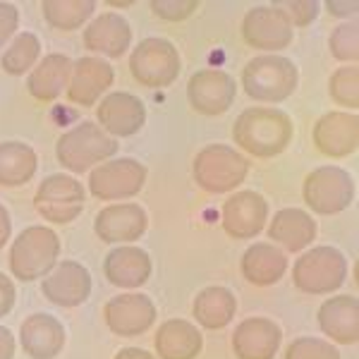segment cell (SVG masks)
<instances>
[{"label":"cell","mask_w":359,"mask_h":359,"mask_svg":"<svg viewBox=\"0 0 359 359\" xmlns=\"http://www.w3.org/2000/svg\"><path fill=\"white\" fill-rule=\"evenodd\" d=\"M294 125L285 111L254 106L240 113L233 125L235 144L254 158H273L290 147Z\"/></svg>","instance_id":"cell-1"},{"label":"cell","mask_w":359,"mask_h":359,"mask_svg":"<svg viewBox=\"0 0 359 359\" xmlns=\"http://www.w3.org/2000/svg\"><path fill=\"white\" fill-rule=\"evenodd\" d=\"M60 257V237L46 225L22 230L10 247V273L22 283L46 278L55 269Z\"/></svg>","instance_id":"cell-2"},{"label":"cell","mask_w":359,"mask_h":359,"mask_svg":"<svg viewBox=\"0 0 359 359\" xmlns=\"http://www.w3.org/2000/svg\"><path fill=\"white\" fill-rule=\"evenodd\" d=\"M118 154V139L101 130L96 123H79L55 142V158L69 172H86L111 161Z\"/></svg>","instance_id":"cell-3"},{"label":"cell","mask_w":359,"mask_h":359,"mask_svg":"<svg viewBox=\"0 0 359 359\" xmlns=\"http://www.w3.org/2000/svg\"><path fill=\"white\" fill-rule=\"evenodd\" d=\"M299 84V69L283 55H259L242 69V86L247 96L262 103H280L294 94Z\"/></svg>","instance_id":"cell-4"},{"label":"cell","mask_w":359,"mask_h":359,"mask_svg":"<svg viewBox=\"0 0 359 359\" xmlns=\"http://www.w3.org/2000/svg\"><path fill=\"white\" fill-rule=\"evenodd\" d=\"M194 182L208 194L235 192L249 175V161L228 144H208L192 163Z\"/></svg>","instance_id":"cell-5"},{"label":"cell","mask_w":359,"mask_h":359,"mask_svg":"<svg viewBox=\"0 0 359 359\" xmlns=\"http://www.w3.org/2000/svg\"><path fill=\"white\" fill-rule=\"evenodd\" d=\"M347 278V259L335 247H314L302 252L292 266V283L306 294H328Z\"/></svg>","instance_id":"cell-6"},{"label":"cell","mask_w":359,"mask_h":359,"mask_svg":"<svg viewBox=\"0 0 359 359\" xmlns=\"http://www.w3.org/2000/svg\"><path fill=\"white\" fill-rule=\"evenodd\" d=\"M302 196L311 213L335 216V213H343L355 201V182L343 168L321 165L304 177Z\"/></svg>","instance_id":"cell-7"},{"label":"cell","mask_w":359,"mask_h":359,"mask_svg":"<svg viewBox=\"0 0 359 359\" xmlns=\"http://www.w3.org/2000/svg\"><path fill=\"white\" fill-rule=\"evenodd\" d=\"M180 53L165 39H144L130 55V72L142 86L165 89L180 74Z\"/></svg>","instance_id":"cell-8"},{"label":"cell","mask_w":359,"mask_h":359,"mask_svg":"<svg viewBox=\"0 0 359 359\" xmlns=\"http://www.w3.org/2000/svg\"><path fill=\"white\" fill-rule=\"evenodd\" d=\"M86 192L82 182L69 175H50L39 184L34 194V208L48 223L65 225L72 223L82 213Z\"/></svg>","instance_id":"cell-9"},{"label":"cell","mask_w":359,"mask_h":359,"mask_svg":"<svg viewBox=\"0 0 359 359\" xmlns=\"http://www.w3.org/2000/svg\"><path fill=\"white\" fill-rule=\"evenodd\" d=\"M149 170L144 163L135 158H111L106 163L96 165L89 175V192L96 199H130L142 192L147 184Z\"/></svg>","instance_id":"cell-10"},{"label":"cell","mask_w":359,"mask_h":359,"mask_svg":"<svg viewBox=\"0 0 359 359\" xmlns=\"http://www.w3.org/2000/svg\"><path fill=\"white\" fill-rule=\"evenodd\" d=\"M294 29L278 5H259L252 8L242 20V39L247 46L259 50H269L271 55L276 50H283L292 43Z\"/></svg>","instance_id":"cell-11"},{"label":"cell","mask_w":359,"mask_h":359,"mask_svg":"<svg viewBox=\"0 0 359 359\" xmlns=\"http://www.w3.org/2000/svg\"><path fill=\"white\" fill-rule=\"evenodd\" d=\"M237 84L223 69H199L187 82V101L194 113L218 118L235 103Z\"/></svg>","instance_id":"cell-12"},{"label":"cell","mask_w":359,"mask_h":359,"mask_svg":"<svg viewBox=\"0 0 359 359\" xmlns=\"http://www.w3.org/2000/svg\"><path fill=\"white\" fill-rule=\"evenodd\" d=\"M103 321L115 335L135 338L144 335L156 323V306L151 297L142 292H125L108 299L103 306Z\"/></svg>","instance_id":"cell-13"},{"label":"cell","mask_w":359,"mask_h":359,"mask_svg":"<svg viewBox=\"0 0 359 359\" xmlns=\"http://www.w3.org/2000/svg\"><path fill=\"white\" fill-rule=\"evenodd\" d=\"M221 213L223 230L235 240H252L269 223V204L254 189H245V192L228 196Z\"/></svg>","instance_id":"cell-14"},{"label":"cell","mask_w":359,"mask_h":359,"mask_svg":"<svg viewBox=\"0 0 359 359\" xmlns=\"http://www.w3.org/2000/svg\"><path fill=\"white\" fill-rule=\"evenodd\" d=\"M96 118H98L96 125L113 139L132 137L147 123V106L135 94L115 91V94L101 98V103L96 108Z\"/></svg>","instance_id":"cell-15"},{"label":"cell","mask_w":359,"mask_h":359,"mask_svg":"<svg viewBox=\"0 0 359 359\" xmlns=\"http://www.w3.org/2000/svg\"><path fill=\"white\" fill-rule=\"evenodd\" d=\"M41 292L50 304L62 309H74L84 304L91 294V276L82 264L62 262L43 278Z\"/></svg>","instance_id":"cell-16"},{"label":"cell","mask_w":359,"mask_h":359,"mask_svg":"<svg viewBox=\"0 0 359 359\" xmlns=\"http://www.w3.org/2000/svg\"><path fill=\"white\" fill-rule=\"evenodd\" d=\"M115 72L108 60L101 57H82L74 60L67 79V101L74 106L91 108L94 103L111 89Z\"/></svg>","instance_id":"cell-17"},{"label":"cell","mask_w":359,"mask_h":359,"mask_svg":"<svg viewBox=\"0 0 359 359\" xmlns=\"http://www.w3.org/2000/svg\"><path fill=\"white\" fill-rule=\"evenodd\" d=\"M314 147L318 154L331 158L352 156L359 147V118L355 113L331 111L316 120L314 125Z\"/></svg>","instance_id":"cell-18"},{"label":"cell","mask_w":359,"mask_h":359,"mask_svg":"<svg viewBox=\"0 0 359 359\" xmlns=\"http://www.w3.org/2000/svg\"><path fill=\"white\" fill-rule=\"evenodd\" d=\"M149 216L139 204H113L106 206L94 221V233L108 245H127L137 242L147 233Z\"/></svg>","instance_id":"cell-19"},{"label":"cell","mask_w":359,"mask_h":359,"mask_svg":"<svg viewBox=\"0 0 359 359\" xmlns=\"http://www.w3.org/2000/svg\"><path fill=\"white\" fill-rule=\"evenodd\" d=\"M280 343V326L264 316L245 318L233 333V352L237 359H273Z\"/></svg>","instance_id":"cell-20"},{"label":"cell","mask_w":359,"mask_h":359,"mask_svg":"<svg viewBox=\"0 0 359 359\" xmlns=\"http://www.w3.org/2000/svg\"><path fill=\"white\" fill-rule=\"evenodd\" d=\"M65 328L50 314H32L20 326L22 350L32 359H55L65 347Z\"/></svg>","instance_id":"cell-21"},{"label":"cell","mask_w":359,"mask_h":359,"mask_svg":"<svg viewBox=\"0 0 359 359\" xmlns=\"http://www.w3.org/2000/svg\"><path fill=\"white\" fill-rule=\"evenodd\" d=\"M103 276L120 290H137L151 278V257L139 247H115L103 259Z\"/></svg>","instance_id":"cell-22"},{"label":"cell","mask_w":359,"mask_h":359,"mask_svg":"<svg viewBox=\"0 0 359 359\" xmlns=\"http://www.w3.org/2000/svg\"><path fill=\"white\" fill-rule=\"evenodd\" d=\"M318 328L338 345L359 340V302L352 294H335L318 306Z\"/></svg>","instance_id":"cell-23"},{"label":"cell","mask_w":359,"mask_h":359,"mask_svg":"<svg viewBox=\"0 0 359 359\" xmlns=\"http://www.w3.org/2000/svg\"><path fill=\"white\" fill-rule=\"evenodd\" d=\"M132 43V27L125 17L115 13H103L89 20L84 29V46L94 53L120 57Z\"/></svg>","instance_id":"cell-24"},{"label":"cell","mask_w":359,"mask_h":359,"mask_svg":"<svg viewBox=\"0 0 359 359\" xmlns=\"http://www.w3.org/2000/svg\"><path fill=\"white\" fill-rule=\"evenodd\" d=\"M154 345L161 359H196L204 350V335L194 323L170 318L158 326Z\"/></svg>","instance_id":"cell-25"},{"label":"cell","mask_w":359,"mask_h":359,"mask_svg":"<svg viewBox=\"0 0 359 359\" xmlns=\"http://www.w3.org/2000/svg\"><path fill=\"white\" fill-rule=\"evenodd\" d=\"M240 271L249 285L269 287L276 285L287 271V254L276 245L257 242L249 249H245L240 262Z\"/></svg>","instance_id":"cell-26"},{"label":"cell","mask_w":359,"mask_h":359,"mask_svg":"<svg viewBox=\"0 0 359 359\" xmlns=\"http://www.w3.org/2000/svg\"><path fill=\"white\" fill-rule=\"evenodd\" d=\"M269 237L285 252H304L316 240V221L302 208H283L269 223Z\"/></svg>","instance_id":"cell-27"},{"label":"cell","mask_w":359,"mask_h":359,"mask_svg":"<svg viewBox=\"0 0 359 359\" xmlns=\"http://www.w3.org/2000/svg\"><path fill=\"white\" fill-rule=\"evenodd\" d=\"M69 69H72V60L62 53H50L43 60L36 62V67L32 69L27 79V91L32 98L41 103L55 101L62 94V89L67 86Z\"/></svg>","instance_id":"cell-28"},{"label":"cell","mask_w":359,"mask_h":359,"mask_svg":"<svg viewBox=\"0 0 359 359\" xmlns=\"http://www.w3.org/2000/svg\"><path fill=\"white\" fill-rule=\"evenodd\" d=\"M235 311H237L235 294L228 287L221 285L204 287L194 297L192 304V314L196 318V323L201 328H208V331H221V328H225L235 318Z\"/></svg>","instance_id":"cell-29"},{"label":"cell","mask_w":359,"mask_h":359,"mask_svg":"<svg viewBox=\"0 0 359 359\" xmlns=\"http://www.w3.org/2000/svg\"><path fill=\"white\" fill-rule=\"evenodd\" d=\"M39 158L25 142H0V187H22L36 175Z\"/></svg>","instance_id":"cell-30"},{"label":"cell","mask_w":359,"mask_h":359,"mask_svg":"<svg viewBox=\"0 0 359 359\" xmlns=\"http://www.w3.org/2000/svg\"><path fill=\"white\" fill-rule=\"evenodd\" d=\"M94 13V0H46V3H41L43 20L53 29H60V32H74L82 25H89Z\"/></svg>","instance_id":"cell-31"},{"label":"cell","mask_w":359,"mask_h":359,"mask_svg":"<svg viewBox=\"0 0 359 359\" xmlns=\"http://www.w3.org/2000/svg\"><path fill=\"white\" fill-rule=\"evenodd\" d=\"M39 57H41V41H39V36L32 32H22L5 48L3 57H0V69L5 74L20 77V74H25L27 69L36 65Z\"/></svg>","instance_id":"cell-32"},{"label":"cell","mask_w":359,"mask_h":359,"mask_svg":"<svg viewBox=\"0 0 359 359\" xmlns=\"http://www.w3.org/2000/svg\"><path fill=\"white\" fill-rule=\"evenodd\" d=\"M328 94L338 106L347 111L359 108V67L357 65H343L338 67L328 79Z\"/></svg>","instance_id":"cell-33"},{"label":"cell","mask_w":359,"mask_h":359,"mask_svg":"<svg viewBox=\"0 0 359 359\" xmlns=\"http://www.w3.org/2000/svg\"><path fill=\"white\" fill-rule=\"evenodd\" d=\"M328 48L335 60L347 62V65H357L359 60V25L357 22H343L331 32L328 39Z\"/></svg>","instance_id":"cell-34"},{"label":"cell","mask_w":359,"mask_h":359,"mask_svg":"<svg viewBox=\"0 0 359 359\" xmlns=\"http://www.w3.org/2000/svg\"><path fill=\"white\" fill-rule=\"evenodd\" d=\"M285 359H340L338 347L318 338H297L287 345Z\"/></svg>","instance_id":"cell-35"},{"label":"cell","mask_w":359,"mask_h":359,"mask_svg":"<svg viewBox=\"0 0 359 359\" xmlns=\"http://www.w3.org/2000/svg\"><path fill=\"white\" fill-rule=\"evenodd\" d=\"M151 13L163 22H184L199 10L196 0H151Z\"/></svg>","instance_id":"cell-36"},{"label":"cell","mask_w":359,"mask_h":359,"mask_svg":"<svg viewBox=\"0 0 359 359\" xmlns=\"http://www.w3.org/2000/svg\"><path fill=\"white\" fill-rule=\"evenodd\" d=\"M278 8L287 15V20H290V25L294 29V27H309L316 20L321 5L314 3V0H292V3H280Z\"/></svg>","instance_id":"cell-37"},{"label":"cell","mask_w":359,"mask_h":359,"mask_svg":"<svg viewBox=\"0 0 359 359\" xmlns=\"http://www.w3.org/2000/svg\"><path fill=\"white\" fill-rule=\"evenodd\" d=\"M20 27V10L13 3H0V50L15 36Z\"/></svg>","instance_id":"cell-38"},{"label":"cell","mask_w":359,"mask_h":359,"mask_svg":"<svg viewBox=\"0 0 359 359\" xmlns=\"http://www.w3.org/2000/svg\"><path fill=\"white\" fill-rule=\"evenodd\" d=\"M15 306V283L5 273H0V316L10 314Z\"/></svg>","instance_id":"cell-39"},{"label":"cell","mask_w":359,"mask_h":359,"mask_svg":"<svg viewBox=\"0 0 359 359\" xmlns=\"http://www.w3.org/2000/svg\"><path fill=\"white\" fill-rule=\"evenodd\" d=\"M326 10L331 17H340V20H345V17H350V15H357L359 3L357 0H328Z\"/></svg>","instance_id":"cell-40"},{"label":"cell","mask_w":359,"mask_h":359,"mask_svg":"<svg viewBox=\"0 0 359 359\" xmlns=\"http://www.w3.org/2000/svg\"><path fill=\"white\" fill-rule=\"evenodd\" d=\"M15 335L0 326V359H15Z\"/></svg>","instance_id":"cell-41"},{"label":"cell","mask_w":359,"mask_h":359,"mask_svg":"<svg viewBox=\"0 0 359 359\" xmlns=\"http://www.w3.org/2000/svg\"><path fill=\"white\" fill-rule=\"evenodd\" d=\"M10 233H13V221H10V213L8 208L0 204V249L8 245L10 240Z\"/></svg>","instance_id":"cell-42"},{"label":"cell","mask_w":359,"mask_h":359,"mask_svg":"<svg viewBox=\"0 0 359 359\" xmlns=\"http://www.w3.org/2000/svg\"><path fill=\"white\" fill-rule=\"evenodd\" d=\"M113 359H156V357L147 350H139V347H125Z\"/></svg>","instance_id":"cell-43"},{"label":"cell","mask_w":359,"mask_h":359,"mask_svg":"<svg viewBox=\"0 0 359 359\" xmlns=\"http://www.w3.org/2000/svg\"><path fill=\"white\" fill-rule=\"evenodd\" d=\"M106 3L111 5V8H130L135 0H106Z\"/></svg>","instance_id":"cell-44"}]
</instances>
